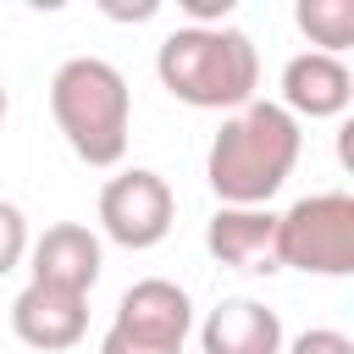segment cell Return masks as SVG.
I'll list each match as a JSON object with an SVG mask.
<instances>
[{"label": "cell", "mask_w": 354, "mask_h": 354, "mask_svg": "<svg viewBox=\"0 0 354 354\" xmlns=\"http://www.w3.org/2000/svg\"><path fill=\"white\" fill-rule=\"evenodd\" d=\"M299 155H304L299 122L277 100H249L243 111L221 116L205 155V183L221 205H271L277 188L293 177Z\"/></svg>", "instance_id": "cell-1"}, {"label": "cell", "mask_w": 354, "mask_h": 354, "mask_svg": "<svg viewBox=\"0 0 354 354\" xmlns=\"http://www.w3.org/2000/svg\"><path fill=\"white\" fill-rule=\"evenodd\" d=\"M293 22L321 55H343L354 44V0H299Z\"/></svg>", "instance_id": "cell-12"}, {"label": "cell", "mask_w": 354, "mask_h": 354, "mask_svg": "<svg viewBox=\"0 0 354 354\" xmlns=\"http://www.w3.org/2000/svg\"><path fill=\"white\" fill-rule=\"evenodd\" d=\"M205 249L210 260L249 271V277H271L277 266V210L271 205H216V216L205 221Z\"/></svg>", "instance_id": "cell-7"}, {"label": "cell", "mask_w": 354, "mask_h": 354, "mask_svg": "<svg viewBox=\"0 0 354 354\" xmlns=\"http://www.w3.org/2000/svg\"><path fill=\"white\" fill-rule=\"evenodd\" d=\"M199 348L205 354H282L288 332L282 315L260 299H221L205 321H199Z\"/></svg>", "instance_id": "cell-11"}, {"label": "cell", "mask_w": 354, "mask_h": 354, "mask_svg": "<svg viewBox=\"0 0 354 354\" xmlns=\"http://www.w3.org/2000/svg\"><path fill=\"white\" fill-rule=\"evenodd\" d=\"M6 111H11V94H6V83H0V122H6Z\"/></svg>", "instance_id": "cell-15"}, {"label": "cell", "mask_w": 354, "mask_h": 354, "mask_svg": "<svg viewBox=\"0 0 354 354\" xmlns=\"http://www.w3.org/2000/svg\"><path fill=\"white\" fill-rule=\"evenodd\" d=\"M282 354H354V337L337 332V326H310V332H299Z\"/></svg>", "instance_id": "cell-14"}, {"label": "cell", "mask_w": 354, "mask_h": 354, "mask_svg": "<svg viewBox=\"0 0 354 354\" xmlns=\"http://www.w3.org/2000/svg\"><path fill=\"white\" fill-rule=\"evenodd\" d=\"M11 332H17V343H28V348H39V354L77 348L83 332H88V299H83V293H66V288L28 282V288L11 299Z\"/></svg>", "instance_id": "cell-9"}, {"label": "cell", "mask_w": 354, "mask_h": 354, "mask_svg": "<svg viewBox=\"0 0 354 354\" xmlns=\"http://www.w3.org/2000/svg\"><path fill=\"white\" fill-rule=\"evenodd\" d=\"M177 216V194L160 171L149 166H127L100 188V232L122 249H155L166 243Z\"/></svg>", "instance_id": "cell-5"}, {"label": "cell", "mask_w": 354, "mask_h": 354, "mask_svg": "<svg viewBox=\"0 0 354 354\" xmlns=\"http://www.w3.org/2000/svg\"><path fill=\"white\" fill-rule=\"evenodd\" d=\"M155 77L188 111H243L260 88V50L243 28H171L155 50Z\"/></svg>", "instance_id": "cell-2"}, {"label": "cell", "mask_w": 354, "mask_h": 354, "mask_svg": "<svg viewBox=\"0 0 354 354\" xmlns=\"http://www.w3.org/2000/svg\"><path fill=\"white\" fill-rule=\"evenodd\" d=\"M100 266H105L100 232H88L83 221H55L28 243V271H33L28 282H44V288H66L88 299L100 282Z\"/></svg>", "instance_id": "cell-8"}, {"label": "cell", "mask_w": 354, "mask_h": 354, "mask_svg": "<svg viewBox=\"0 0 354 354\" xmlns=\"http://www.w3.org/2000/svg\"><path fill=\"white\" fill-rule=\"evenodd\" d=\"M293 122H326L343 116L354 105V72L343 55H321V50H299L282 66V100H277Z\"/></svg>", "instance_id": "cell-10"}, {"label": "cell", "mask_w": 354, "mask_h": 354, "mask_svg": "<svg viewBox=\"0 0 354 354\" xmlns=\"http://www.w3.org/2000/svg\"><path fill=\"white\" fill-rule=\"evenodd\" d=\"M105 332L122 337V343L155 348V354H183L188 332H194V299L171 277H144V282H133L122 293V304H116Z\"/></svg>", "instance_id": "cell-6"}, {"label": "cell", "mask_w": 354, "mask_h": 354, "mask_svg": "<svg viewBox=\"0 0 354 354\" xmlns=\"http://www.w3.org/2000/svg\"><path fill=\"white\" fill-rule=\"evenodd\" d=\"M28 243H33L28 216H22L11 199H0V277H11V271L28 260Z\"/></svg>", "instance_id": "cell-13"}, {"label": "cell", "mask_w": 354, "mask_h": 354, "mask_svg": "<svg viewBox=\"0 0 354 354\" xmlns=\"http://www.w3.org/2000/svg\"><path fill=\"white\" fill-rule=\"evenodd\" d=\"M277 266L304 277H348L354 271V194L326 188L304 194L277 216Z\"/></svg>", "instance_id": "cell-4"}, {"label": "cell", "mask_w": 354, "mask_h": 354, "mask_svg": "<svg viewBox=\"0 0 354 354\" xmlns=\"http://www.w3.org/2000/svg\"><path fill=\"white\" fill-rule=\"evenodd\" d=\"M50 116L83 166H122L133 138V88L105 55H72L55 66Z\"/></svg>", "instance_id": "cell-3"}]
</instances>
